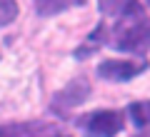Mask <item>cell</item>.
Here are the masks:
<instances>
[{
  "instance_id": "1",
  "label": "cell",
  "mask_w": 150,
  "mask_h": 137,
  "mask_svg": "<svg viewBox=\"0 0 150 137\" xmlns=\"http://www.w3.org/2000/svg\"><path fill=\"white\" fill-rule=\"evenodd\" d=\"M110 45L120 53L130 55H145L150 50V20L145 15V5L130 15L120 18L110 37Z\"/></svg>"
},
{
  "instance_id": "2",
  "label": "cell",
  "mask_w": 150,
  "mask_h": 137,
  "mask_svg": "<svg viewBox=\"0 0 150 137\" xmlns=\"http://www.w3.org/2000/svg\"><path fill=\"white\" fill-rule=\"evenodd\" d=\"M78 127L85 137H118L125 130L123 110H93L78 120Z\"/></svg>"
},
{
  "instance_id": "3",
  "label": "cell",
  "mask_w": 150,
  "mask_h": 137,
  "mask_svg": "<svg viewBox=\"0 0 150 137\" xmlns=\"http://www.w3.org/2000/svg\"><path fill=\"white\" fill-rule=\"evenodd\" d=\"M90 80L85 77V75H78V77H73L68 85H65L63 90H58L53 95V100H50V112L58 117H65L70 110H75V107H80L83 102L90 97Z\"/></svg>"
},
{
  "instance_id": "4",
  "label": "cell",
  "mask_w": 150,
  "mask_h": 137,
  "mask_svg": "<svg viewBox=\"0 0 150 137\" xmlns=\"http://www.w3.org/2000/svg\"><path fill=\"white\" fill-rule=\"evenodd\" d=\"M148 60H120V58H108L98 65V77L105 82H130L138 75H143L148 70Z\"/></svg>"
},
{
  "instance_id": "5",
  "label": "cell",
  "mask_w": 150,
  "mask_h": 137,
  "mask_svg": "<svg viewBox=\"0 0 150 137\" xmlns=\"http://www.w3.org/2000/svg\"><path fill=\"white\" fill-rule=\"evenodd\" d=\"M58 132V125L45 120H25V122H5L0 125V137H50Z\"/></svg>"
},
{
  "instance_id": "6",
  "label": "cell",
  "mask_w": 150,
  "mask_h": 137,
  "mask_svg": "<svg viewBox=\"0 0 150 137\" xmlns=\"http://www.w3.org/2000/svg\"><path fill=\"white\" fill-rule=\"evenodd\" d=\"M125 115L133 120L135 132L130 137H150V100H135L125 107Z\"/></svg>"
},
{
  "instance_id": "7",
  "label": "cell",
  "mask_w": 150,
  "mask_h": 137,
  "mask_svg": "<svg viewBox=\"0 0 150 137\" xmlns=\"http://www.w3.org/2000/svg\"><path fill=\"white\" fill-rule=\"evenodd\" d=\"M105 42H110V30H108V25H105V22H100V25H95V27H93V32L85 37V42L75 48L73 58L85 60V58H90L93 53L103 50V45H105Z\"/></svg>"
},
{
  "instance_id": "8",
  "label": "cell",
  "mask_w": 150,
  "mask_h": 137,
  "mask_svg": "<svg viewBox=\"0 0 150 137\" xmlns=\"http://www.w3.org/2000/svg\"><path fill=\"white\" fill-rule=\"evenodd\" d=\"M85 5V0H70V3H60V0H55V3H50V0H38L35 3V10L38 15H55V13H65L68 8H80Z\"/></svg>"
},
{
  "instance_id": "9",
  "label": "cell",
  "mask_w": 150,
  "mask_h": 137,
  "mask_svg": "<svg viewBox=\"0 0 150 137\" xmlns=\"http://www.w3.org/2000/svg\"><path fill=\"white\" fill-rule=\"evenodd\" d=\"M100 13H105V15H118V18H125L130 15V13L140 10L143 8V3H110V0H105V3H100Z\"/></svg>"
},
{
  "instance_id": "10",
  "label": "cell",
  "mask_w": 150,
  "mask_h": 137,
  "mask_svg": "<svg viewBox=\"0 0 150 137\" xmlns=\"http://www.w3.org/2000/svg\"><path fill=\"white\" fill-rule=\"evenodd\" d=\"M15 18H18V3H13V0H0V27L10 25Z\"/></svg>"
},
{
  "instance_id": "11",
  "label": "cell",
  "mask_w": 150,
  "mask_h": 137,
  "mask_svg": "<svg viewBox=\"0 0 150 137\" xmlns=\"http://www.w3.org/2000/svg\"><path fill=\"white\" fill-rule=\"evenodd\" d=\"M50 137H68V135H60V132H55V135H50Z\"/></svg>"
}]
</instances>
